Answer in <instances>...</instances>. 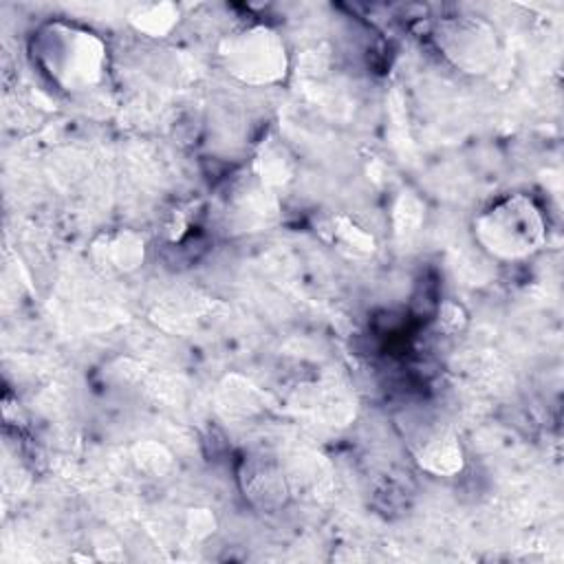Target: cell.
<instances>
[{
    "mask_svg": "<svg viewBox=\"0 0 564 564\" xmlns=\"http://www.w3.org/2000/svg\"><path fill=\"white\" fill-rule=\"evenodd\" d=\"M405 443L416 465L432 476H456L465 465V454L454 430L436 416H419L405 434Z\"/></svg>",
    "mask_w": 564,
    "mask_h": 564,
    "instance_id": "obj_5",
    "label": "cell"
},
{
    "mask_svg": "<svg viewBox=\"0 0 564 564\" xmlns=\"http://www.w3.org/2000/svg\"><path fill=\"white\" fill-rule=\"evenodd\" d=\"M93 256L106 273H132L143 267L145 242L132 229H115L95 240Z\"/></svg>",
    "mask_w": 564,
    "mask_h": 564,
    "instance_id": "obj_7",
    "label": "cell"
},
{
    "mask_svg": "<svg viewBox=\"0 0 564 564\" xmlns=\"http://www.w3.org/2000/svg\"><path fill=\"white\" fill-rule=\"evenodd\" d=\"M128 22L137 33L150 40H163L178 26L181 9L167 0L139 2L128 11Z\"/></svg>",
    "mask_w": 564,
    "mask_h": 564,
    "instance_id": "obj_8",
    "label": "cell"
},
{
    "mask_svg": "<svg viewBox=\"0 0 564 564\" xmlns=\"http://www.w3.org/2000/svg\"><path fill=\"white\" fill-rule=\"evenodd\" d=\"M293 172H295V163L286 145L278 139H267L256 154L253 176L264 187H273V185L289 183L293 178Z\"/></svg>",
    "mask_w": 564,
    "mask_h": 564,
    "instance_id": "obj_9",
    "label": "cell"
},
{
    "mask_svg": "<svg viewBox=\"0 0 564 564\" xmlns=\"http://www.w3.org/2000/svg\"><path fill=\"white\" fill-rule=\"evenodd\" d=\"M223 70L253 88L278 86L289 77L291 55L282 33L269 24H245L218 44Z\"/></svg>",
    "mask_w": 564,
    "mask_h": 564,
    "instance_id": "obj_3",
    "label": "cell"
},
{
    "mask_svg": "<svg viewBox=\"0 0 564 564\" xmlns=\"http://www.w3.org/2000/svg\"><path fill=\"white\" fill-rule=\"evenodd\" d=\"M238 485L245 500L267 513L282 509L289 500V482L282 467L262 454L245 456L238 469Z\"/></svg>",
    "mask_w": 564,
    "mask_h": 564,
    "instance_id": "obj_6",
    "label": "cell"
},
{
    "mask_svg": "<svg viewBox=\"0 0 564 564\" xmlns=\"http://www.w3.org/2000/svg\"><path fill=\"white\" fill-rule=\"evenodd\" d=\"M37 70L62 93L82 95L99 88L110 68L106 40L77 22L48 20L29 42Z\"/></svg>",
    "mask_w": 564,
    "mask_h": 564,
    "instance_id": "obj_1",
    "label": "cell"
},
{
    "mask_svg": "<svg viewBox=\"0 0 564 564\" xmlns=\"http://www.w3.org/2000/svg\"><path fill=\"white\" fill-rule=\"evenodd\" d=\"M436 51L465 75H487L500 59L496 29L474 15L443 18L432 29Z\"/></svg>",
    "mask_w": 564,
    "mask_h": 564,
    "instance_id": "obj_4",
    "label": "cell"
},
{
    "mask_svg": "<svg viewBox=\"0 0 564 564\" xmlns=\"http://www.w3.org/2000/svg\"><path fill=\"white\" fill-rule=\"evenodd\" d=\"M330 236H333V242L339 245V249H346L350 253H370L375 249L372 238L346 216H337L333 220Z\"/></svg>",
    "mask_w": 564,
    "mask_h": 564,
    "instance_id": "obj_10",
    "label": "cell"
},
{
    "mask_svg": "<svg viewBox=\"0 0 564 564\" xmlns=\"http://www.w3.org/2000/svg\"><path fill=\"white\" fill-rule=\"evenodd\" d=\"M476 242L502 262L533 256L546 240L542 209L527 194H505L474 216Z\"/></svg>",
    "mask_w": 564,
    "mask_h": 564,
    "instance_id": "obj_2",
    "label": "cell"
}]
</instances>
